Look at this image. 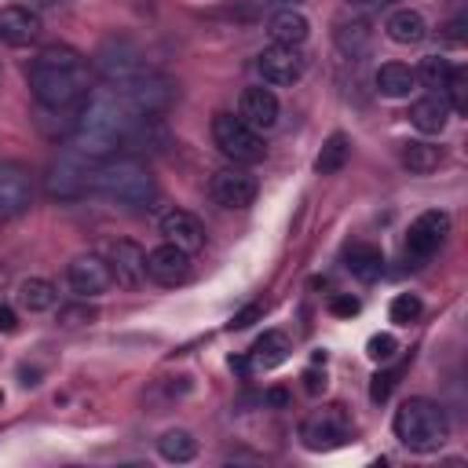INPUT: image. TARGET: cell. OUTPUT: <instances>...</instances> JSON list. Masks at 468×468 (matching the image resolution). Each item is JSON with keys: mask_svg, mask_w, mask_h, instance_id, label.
<instances>
[{"mask_svg": "<svg viewBox=\"0 0 468 468\" xmlns=\"http://www.w3.org/2000/svg\"><path fill=\"white\" fill-rule=\"evenodd\" d=\"M132 121H135V113L124 102V95L117 88H110V84H99V88H88L77 99L69 139H73V146L80 154L99 161V157H110L124 143Z\"/></svg>", "mask_w": 468, "mask_h": 468, "instance_id": "cell-1", "label": "cell"}, {"mask_svg": "<svg viewBox=\"0 0 468 468\" xmlns=\"http://www.w3.org/2000/svg\"><path fill=\"white\" fill-rule=\"evenodd\" d=\"M88 58L69 44H48L29 66V91L40 106L62 110L88 91Z\"/></svg>", "mask_w": 468, "mask_h": 468, "instance_id": "cell-2", "label": "cell"}, {"mask_svg": "<svg viewBox=\"0 0 468 468\" xmlns=\"http://www.w3.org/2000/svg\"><path fill=\"white\" fill-rule=\"evenodd\" d=\"M102 197L124 205V208H143L154 201L157 183L150 176V168L135 157H110L102 165H95V186Z\"/></svg>", "mask_w": 468, "mask_h": 468, "instance_id": "cell-3", "label": "cell"}, {"mask_svg": "<svg viewBox=\"0 0 468 468\" xmlns=\"http://www.w3.org/2000/svg\"><path fill=\"white\" fill-rule=\"evenodd\" d=\"M391 428H395V439L413 453H435V450H442V442L450 435L446 413L431 399H406L395 410Z\"/></svg>", "mask_w": 468, "mask_h": 468, "instance_id": "cell-4", "label": "cell"}, {"mask_svg": "<svg viewBox=\"0 0 468 468\" xmlns=\"http://www.w3.org/2000/svg\"><path fill=\"white\" fill-rule=\"evenodd\" d=\"M95 186V157L80 154L77 146L58 150V157L48 168V194L55 201H77Z\"/></svg>", "mask_w": 468, "mask_h": 468, "instance_id": "cell-5", "label": "cell"}, {"mask_svg": "<svg viewBox=\"0 0 468 468\" xmlns=\"http://www.w3.org/2000/svg\"><path fill=\"white\" fill-rule=\"evenodd\" d=\"M212 143L223 157H230L234 165H256L263 161L267 146H263V135L256 128H249L241 117L234 113H216L212 117Z\"/></svg>", "mask_w": 468, "mask_h": 468, "instance_id": "cell-6", "label": "cell"}, {"mask_svg": "<svg viewBox=\"0 0 468 468\" xmlns=\"http://www.w3.org/2000/svg\"><path fill=\"white\" fill-rule=\"evenodd\" d=\"M117 91L124 95V102L132 106V113H135V117L165 113V110H168V102H172V80H168V77H161V73H154V69H146V66H143L135 77H128Z\"/></svg>", "mask_w": 468, "mask_h": 468, "instance_id": "cell-7", "label": "cell"}, {"mask_svg": "<svg viewBox=\"0 0 468 468\" xmlns=\"http://www.w3.org/2000/svg\"><path fill=\"white\" fill-rule=\"evenodd\" d=\"M446 234H450V216L446 212H439V208L420 212L410 223V230H406V260L413 267H420L424 260H431L439 252V245L446 241Z\"/></svg>", "mask_w": 468, "mask_h": 468, "instance_id": "cell-8", "label": "cell"}, {"mask_svg": "<svg viewBox=\"0 0 468 468\" xmlns=\"http://www.w3.org/2000/svg\"><path fill=\"white\" fill-rule=\"evenodd\" d=\"M351 435V424L344 417V406H329V410H318L314 417H307L300 424V439L307 450H333L340 442H347Z\"/></svg>", "mask_w": 468, "mask_h": 468, "instance_id": "cell-9", "label": "cell"}, {"mask_svg": "<svg viewBox=\"0 0 468 468\" xmlns=\"http://www.w3.org/2000/svg\"><path fill=\"white\" fill-rule=\"evenodd\" d=\"M256 69L263 77V84L271 88H285V84H296L300 73H303V55L300 48H285V44H271L256 55Z\"/></svg>", "mask_w": 468, "mask_h": 468, "instance_id": "cell-10", "label": "cell"}, {"mask_svg": "<svg viewBox=\"0 0 468 468\" xmlns=\"http://www.w3.org/2000/svg\"><path fill=\"white\" fill-rule=\"evenodd\" d=\"M66 282H69V289H73L80 300H88V296L106 292V289L113 285V274H110V263H106L102 256H95V252H80L77 260H69V267H66Z\"/></svg>", "mask_w": 468, "mask_h": 468, "instance_id": "cell-11", "label": "cell"}, {"mask_svg": "<svg viewBox=\"0 0 468 468\" xmlns=\"http://www.w3.org/2000/svg\"><path fill=\"white\" fill-rule=\"evenodd\" d=\"M208 194L219 208H249L256 201V179L245 168H219L208 183Z\"/></svg>", "mask_w": 468, "mask_h": 468, "instance_id": "cell-12", "label": "cell"}, {"mask_svg": "<svg viewBox=\"0 0 468 468\" xmlns=\"http://www.w3.org/2000/svg\"><path fill=\"white\" fill-rule=\"evenodd\" d=\"M33 201V179L22 165L4 161L0 165V219H15Z\"/></svg>", "mask_w": 468, "mask_h": 468, "instance_id": "cell-13", "label": "cell"}, {"mask_svg": "<svg viewBox=\"0 0 468 468\" xmlns=\"http://www.w3.org/2000/svg\"><path fill=\"white\" fill-rule=\"evenodd\" d=\"M95 69H99L102 84L121 88L128 77H135V73L143 69V62H139V51H135L132 44H124V40H110V44L95 55Z\"/></svg>", "mask_w": 468, "mask_h": 468, "instance_id": "cell-14", "label": "cell"}, {"mask_svg": "<svg viewBox=\"0 0 468 468\" xmlns=\"http://www.w3.org/2000/svg\"><path fill=\"white\" fill-rule=\"evenodd\" d=\"M106 263H110V274H113V282L121 289H139L146 282V252L135 241H128V238L110 245Z\"/></svg>", "mask_w": 468, "mask_h": 468, "instance_id": "cell-15", "label": "cell"}, {"mask_svg": "<svg viewBox=\"0 0 468 468\" xmlns=\"http://www.w3.org/2000/svg\"><path fill=\"white\" fill-rule=\"evenodd\" d=\"M146 278H154L157 285H183L190 278V252H183L172 241L150 249L146 252Z\"/></svg>", "mask_w": 468, "mask_h": 468, "instance_id": "cell-16", "label": "cell"}, {"mask_svg": "<svg viewBox=\"0 0 468 468\" xmlns=\"http://www.w3.org/2000/svg\"><path fill=\"white\" fill-rule=\"evenodd\" d=\"M40 33H44V22H40V15H37L33 7H26V4H7V7H0V40H4V44L26 48V44L40 40Z\"/></svg>", "mask_w": 468, "mask_h": 468, "instance_id": "cell-17", "label": "cell"}, {"mask_svg": "<svg viewBox=\"0 0 468 468\" xmlns=\"http://www.w3.org/2000/svg\"><path fill=\"white\" fill-rule=\"evenodd\" d=\"M238 117H241L249 128H256V132L274 128V124H278V95H274L271 88H263V84L245 88L241 99H238Z\"/></svg>", "mask_w": 468, "mask_h": 468, "instance_id": "cell-18", "label": "cell"}, {"mask_svg": "<svg viewBox=\"0 0 468 468\" xmlns=\"http://www.w3.org/2000/svg\"><path fill=\"white\" fill-rule=\"evenodd\" d=\"M161 234H165V241L179 245L183 252H197V249L205 245V227H201V219H197L194 212H183V208H172V212L161 216Z\"/></svg>", "mask_w": 468, "mask_h": 468, "instance_id": "cell-19", "label": "cell"}, {"mask_svg": "<svg viewBox=\"0 0 468 468\" xmlns=\"http://www.w3.org/2000/svg\"><path fill=\"white\" fill-rule=\"evenodd\" d=\"M267 37H271V44L300 48V44L311 37V22H307L303 11H296V7H278V11L267 18Z\"/></svg>", "mask_w": 468, "mask_h": 468, "instance_id": "cell-20", "label": "cell"}, {"mask_svg": "<svg viewBox=\"0 0 468 468\" xmlns=\"http://www.w3.org/2000/svg\"><path fill=\"white\" fill-rule=\"evenodd\" d=\"M333 44L347 58H362L373 48V26L366 18H340L333 26Z\"/></svg>", "mask_w": 468, "mask_h": 468, "instance_id": "cell-21", "label": "cell"}, {"mask_svg": "<svg viewBox=\"0 0 468 468\" xmlns=\"http://www.w3.org/2000/svg\"><path fill=\"white\" fill-rule=\"evenodd\" d=\"M446 121H450V106H446V99L439 91H431V95H424V99H417L410 106V124L417 132H424V135H439L446 128Z\"/></svg>", "mask_w": 468, "mask_h": 468, "instance_id": "cell-22", "label": "cell"}, {"mask_svg": "<svg viewBox=\"0 0 468 468\" xmlns=\"http://www.w3.org/2000/svg\"><path fill=\"white\" fill-rule=\"evenodd\" d=\"M384 29H388V37L395 40V44H420L424 37H428V22H424V15L420 11H413V7H399V11H391L388 15V22H384Z\"/></svg>", "mask_w": 468, "mask_h": 468, "instance_id": "cell-23", "label": "cell"}, {"mask_svg": "<svg viewBox=\"0 0 468 468\" xmlns=\"http://www.w3.org/2000/svg\"><path fill=\"white\" fill-rule=\"evenodd\" d=\"M344 267H347L358 282H377V278L384 274V252H380L377 245H369V241H358V245L347 249Z\"/></svg>", "mask_w": 468, "mask_h": 468, "instance_id": "cell-24", "label": "cell"}, {"mask_svg": "<svg viewBox=\"0 0 468 468\" xmlns=\"http://www.w3.org/2000/svg\"><path fill=\"white\" fill-rule=\"evenodd\" d=\"M417 84V73L406 66V62H384L377 69V91L384 99H406Z\"/></svg>", "mask_w": 468, "mask_h": 468, "instance_id": "cell-25", "label": "cell"}, {"mask_svg": "<svg viewBox=\"0 0 468 468\" xmlns=\"http://www.w3.org/2000/svg\"><path fill=\"white\" fill-rule=\"evenodd\" d=\"M289 336L285 333H278V329H267L256 344H252V366L256 369H274V366H282L285 358H289Z\"/></svg>", "mask_w": 468, "mask_h": 468, "instance_id": "cell-26", "label": "cell"}, {"mask_svg": "<svg viewBox=\"0 0 468 468\" xmlns=\"http://www.w3.org/2000/svg\"><path fill=\"white\" fill-rule=\"evenodd\" d=\"M347 157H351L347 135H344V132H333V135L325 139V146L318 150V157H314V172H318V176H336V172L347 165Z\"/></svg>", "mask_w": 468, "mask_h": 468, "instance_id": "cell-27", "label": "cell"}, {"mask_svg": "<svg viewBox=\"0 0 468 468\" xmlns=\"http://www.w3.org/2000/svg\"><path fill=\"white\" fill-rule=\"evenodd\" d=\"M157 453H161L168 464H186V461H194L197 442H194V435H190V431L172 428V431H165V435L157 439Z\"/></svg>", "mask_w": 468, "mask_h": 468, "instance_id": "cell-28", "label": "cell"}, {"mask_svg": "<svg viewBox=\"0 0 468 468\" xmlns=\"http://www.w3.org/2000/svg\"><path fill=\"white\" fill-rule=\"evenodd\" d=\"M18 303L26 311H51L55 307V285L48 278H22L18 282Z\"/></svg>", "mask_w": 468, "mask_h": 468, "instance_id": "cell-29", "label": "cell"}, {"mask_svg": "<svg viewBox=\"0 0 468 468\" xmlns=\"http://www.w3.org/2000/svg\"><path fill=\"white\" fill-rule=\"evenodd\" d=\"M402 165L413 172V176H428V172H435L439 168V161H442V150L439 146H431V143H406L402 146Z\"/></svg>", "mask_w": 468, "mask_h": 468, "instance_id": "cell-30", "label": "cell"}, {"mask_svg": "<svg viewBox=\"0 0 468 468\" xmlns=\"http://www.w3.org/2000/svg\"><path fill=\"white\" fill-rule=\"evenodd\" d=\"M413 73H417V80H420L424 88L442 91V84H446V80H450V73H453V62H450V58H442V55H428V58H420V66H417Z\"/></svg>", "mask_w": 468, "mask_h": 468, "instance_id": "cell-31", "label": "cell"}, {"mask_svg": "<svg viewBox=\"0 0 468 468\" xmlns=\"http://www.w3.org/2000/svg\"><path fill=\"white\" fill-rule=\"evenodd\" d=\"M442 91H446L442 99H446V106H450V110H457V113H464V110H468V73H464V69H457V66H453V73H450V80L442 84Z\"/></svg>", "mask_w": 468, "mask_h": 468, "instance_id": "cell-32", "label": "cell"}, {"mask_svg": "<svg viewBox=\"0 0 468 468\" xmlns=\"http://www.w3.org/2000/svg\"><path fill=\"white\" fill-rule=\"evenodd\" d=\"M420 311H424V303H420V296H413V292H399V296L391 300V307H388V314H391L395 325H410V322H417Z\"/></svg>", "mask_w": 468, "mask_h": 468, "instance_id": "cell-33", "label": "cell"}, {"mask_svg": "<svg viewBox=\"0 0 468 468\" xmlns=\"http://www.w3.org/2000/svg\"><path fill=\"white\" fill-rule=\"evenodd\" d=\"M395 351H399V340H395L391 333H373L369 344H366V355H369L373 362H391Z\"/></svg>", "mask_w": 468, "mask_h": 468, "instance_id": "cell-34", "label": "cell"}, {"mask_svg": "<svg viewBox=\"0 0 468 468\" xmlns=\"http://www.w3.org/2000/svg\"><path fill=\"white\" fill-rule=\"evenodd\" d=\"M95 322V311L88 303H77V307H58V325L73 329V325H91Z\"/></svg>", "mask_w": 468, "mask_h": 468, "instance_id": "cell-35", "label": "cell"}, {"mask_svg": "<svg viewBox=\"0 0 468 468\" xmlns=\"http://www.w3.org/2000/svg\"><path fill=\"white\" fill-rule=\"evenodd\" d=\"M391 388H395V373H373V380H369V399H373V402H384V399L391 395Z\"/></svg>", "mask_w": 468, "mask_h": 468, "instance_id": "cell-36", "label": "cell"}, {"mask_svg": "<svg viewBox=\"0 0 468 468\" xmlns=\"http://www.w3.org/2000/svg\"><path fill=\"white\" fill-rule=\"evenodd\" d=\"M260 314H263V303H249V307H241V311L230 318V329H249Z\"/></svg>", "mask_w": 468, "mask_h": 468, "instance_id": "cell-37", "label": "cell"}, {"mask_svg": "<svg viewBox=\"0 0 468 468\" xmlns=\"http://www.w3.org/2000/svg\"><path fill=\"white\" fill-rule=\"evenodd\" d=\"M329 311L340 314V318H351V314H358V300H355V296H333Z\"/></svg>", "mask_w": 468, "mask_h": 468, "instance_id": "cell-38", "label": "cell"}, {"mask_svg": "<svg viewBox=\"0 0 468 468\" xmlns=\"http://www.w3.org/2000/svg\"><path fill=\"white\" fill-rule=\"evenodd\" d=\"M303 388H307V395H318V391H325V377H318L314 369H307L303 373Z\"/></svg>", "mask_w": 468, "mask_h": 468, "instance_id": "cell-39", "label": "cell"}, {"mask_svg": "<svg viewBox=\"0 0 468 468\" xmlns=\"http://www.w3.org/2000/svg\"><path fill=\"white\" fill-rule=\"evenodd\" d=\"M18 329V318H15V311L7 307V303H0V333H15Z\"/></svg>", "mask_w": 468, "mask_h": 468, "instance_id": "cell-40", "label": "cell"}, {"mask_svg": "<svg viewBox=\"0 0 468 468\" xmlns=\"http://www.w3.org/2000/svg\"><path fill=\"white\" fill-rule=\"evenodd\" d=\"M351 7H358V11H380V7H388L391 0H347Z\"/></svg>", "mask_w": 468, "mask_h": 468, "instance_id": "cell-41", "label": "cell"}, {"mask_svg": "<svg viewBox=\"0 0 468 468\" xmlns=\"http://www.w3.org/2000/svg\"><path fill=\"white\" fill-rule=\"evenodd\" d=\"M446 29H450V33H446V37H450V40H457V44H461V40H464V33H461V29H464V18H453V22H450V26H446Z\"/></svg>", "mask_w": 468, "mask_h": 468, "instance_id": "cell-42", "label": "cell"}, {"mask_svg": "<svg viewBox=\"0 0 468 468\" xmlns=\"http://www.w3.org/2000/svg\"><path fill=\"white\" fill-rule=\"evenodd\" d=\"M285 399H289L285 391H271V395H267V402H274V406H285Z\"/></svg>", "mask_w": 468, "mask_h": 468, "instance_id": "cell-43", "label": "cell"}, {"mask_svg": "<svg viewBox=\"0 0 468 468\" xmlns=\"http://www.w3.org/2000/svg\"><path fill=\"white\" fill-rule=\"evenodd\" d=\"M271 4H282V7H292L296 0H271Z\"/></svg>", "mask_w": 468, "mask_h": 468, "instance_id": "cell-44", "label": "cell"}, {"mask_svg": "<svg viewBox=\"0 0 468 468\" xmlns=\"http://www.w3.org/2000/svg\"><path fill=\"white\" fill-rule=\"evenodd\" d=\"M0 399H4V395H0Z\"/></svg>", "mask_w": 468, "mask_h": 468, "instance_id": "cell-45", "label": "cell"}]
</instances>
